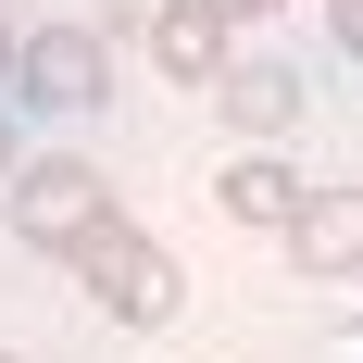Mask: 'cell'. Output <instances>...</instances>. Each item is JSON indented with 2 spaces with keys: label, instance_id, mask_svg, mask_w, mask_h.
Returning <instances> with one entry per match:
<instances>
[{
  "label": "cell",
  "instance_id": "cell-1",
  "mask_svg": "<svg viewBox=\"0 0 363 363\" xmlns=\"http://www.w3.org/2000/svg\"><path fill=\"white\" fill-rule=\"evenodd\" d=\"M63 263L88 276V301H101L113 326H176V313H188V276H176V251H163L150 225H125V213H101V225H88Z\"/></svg>",
  "mask_w": 363,
  "mask_h": 363
},
{
  "label": "cell",
  "instance_id": "cell-2",
  "mask_svg": "<svg viewBox=\"0 0 363 363\" xmlns=\"http://www.w3.org/2000/svg\"><path fill=\"white\" fill-rule=\"evenodd\" d=\"M101 213H113V176H101V163H75V150L13 163V238H26V251H50V263H63Z\"/></svg>",
  "mask_w": 363,
  "mask_h": 363
},
{
  "label": "cell",
  "instance_id": "cell-3",
  "mask_svg": "<svg viewBox=\"0 0 363 363\" xmlns=\"http://www.w3.org/2000/svg\"><path fill=\"white\" fill-rule=\"evenodd\" d=\"M13 101L26 113H101L113 101V38L101 26H38V38H13Z\"/></svg>",
  "mask_w": 363,
  "mask_h": 363
},
{
  "label": "cell",
  "instance_id": "cell-4",
  "mask_svg": "<svg viewBox=\"0 0 363 363\" xmlns=\"http://www.w3.org/2000/svg\"><path fill=\"white\" fill-rule=\"evenodd\" d=\"M276 238H289V263H301V276H326V289L363 276V201H351V188H326V201L301 188V213L276 225Z\"/></svg>",
  "mask_w": 363,
  "mask_h": 363
},
{
  "label": "cell",
  "instance_id": "cell-5",
  "mask_svg": "<svg viewBox=\"0 0 363 363\" xmlns=\"http://www.w3.org/2000/svg\"><path fill=\"white\" fill-rule=\"evenodd\" d=\"M213 113L238 125V138L301 125V63H238V50H225V63H213Z\"/></svg>",
  "mask_w": 363,
  "mask_h": 363
},
{
  "label": "cell",
  "instance_id": "cell-6",
  "mask_svg": "<svg viewBox=\"0 0 363 363\" xmlns=\"http://www.w3.org/2000/svg\"><path fill=\"white\" fill-rule=\"evenodd\" d=\"M138 50H150V75H176V88H213V63H225V26L201 13V0H163Z\"/></svg>",
  "mask_w": 363,
  "mask_h": 363
},
{
  "label": "cell",
  "instance_id": "cell-7",
  "mask_svg": "<svg viewBox=\"0 0 363 363\" xmlns=\"http://www.w3.org/2000/svg\"><path fill=\"white\" fill-rule=\"evenodd\" d=\"M213 213H238V225H289V213H301V176L276 163V150H251V163H225V176H213Z\"/></svg>",
  "mask_w": 363,
  "mask_h": 363
},
{
  "label": "cell",
  "instance_id": "cell-8",
  "mask_svg": "<svg viewBox=\"0 0 363 363\" xmlns=\"http://www.w3.org/2000/svg\"><path fill=\"white\" fill-rule=\"evenodd\" d=\"M201 13H213V26L238 38V26H263V13H289V0H201Z\"/></svg>",
  "mask_w": 363,
  "mask_h": 363
},
{
  "label": "cell",
  "instance_id": "cell-9",
  "mask_svg": "<svg viewBox=\"0 0 363 363\" xmlns=\"http://www.w3.org/2000/svg\"><path fill=\"white\" fill-rule=\"evenodd\" d=\"M326 50H363V0H326Z\"/></svg>",
  "mask_w": 363,
  "mask_h": 363
},
{
  "label": "cell",
  "instance_id": "cell-10",
  "mask_svg": "<svg viewBox=\"0 0 363 363\" xmlns=\"http://www.w3.org/2000/svg\"><path fill=\"white\" fill-rule=\"evenodd\" d=\"M0 176H13V101H0Z\"/></svg>",
  "mask_w": 363,
  "mask_h": 363
},
{
  "label": "cell",
  "instance_id": "cell-11",
  "mask_svg": "<svg viewBox=\"0 0 363 363\" xmlns=\"http://www.w3.org/2000/svg\"><path fill=\"white\" fill-rule=\"evenodd\" d=\"M0 63H13V26H0Z\"/></svg>",
  "mask_w": 363,
  "mask_h": 363
},
{
  "label": "cell",
  "instance_id": "cell-12",
  "mask_svg": "<svg viewBox=\"0 0 363 363\" xmlns=\"http://www.w3.org/2000/svg\"><path fill=\"white\" fill-rule=\"evenodd\" d=\"M0 363H13V351H0Z\"/></svg>",
  "mask_w": 363,
  "mask_h": 363
}]
</instances>
